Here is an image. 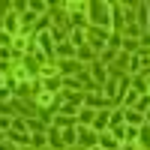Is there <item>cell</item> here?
Wrapping results in <instances>:
<instances>
[{"mask_svg": "<svg viewBox=\"0 0 150 150\" xmlns=\"http://www.w3.org/2000/svg\"><path fill=\"white\" fill-rule=\"evenodd\" d=\"M87 9H90V21L99 24V30H111V24H108V3H87Z\"/></svg>", "mask_w": 150, "mask_h": 150, "instance_id": "obj_1", "label": "cell"}, {"mask_svg": "<svg viewBox=\"0 0 150 150\" xmlns=\"http://www.w3.org/2000/svg\"><path fill=\"white\" fill-rule=\"evenodd\" d=\"M84 36H90V48H93V51H102V48L108 45V30L90 27V30H84Z\"/></svg>", "mask_w": 150, "mask_h": 150, "instance_id": "obj_2", "label": "cell"}, {"mask_svg": "<svg viewBox=\"0 0 150 150\" xmlns=\"http://www.w3.org/2000/svg\"><path fill=\"white\" fill-rule=\"evenodd\" d=\"M123 90H126V75H120V78H108L105 81V93L114 99V96H120Z\"/></svg>", "mask_w": 150, "mask_h": 150, "instance_id": "obj_3", "label": "cell"}, {"mask_svg": "<svg viewBox=\"0 0 150 150\" xmlns=\"http://www.w3.org/2000/svg\"><path fill=\"white\" fill-rule=\"evenodd\" d=\"M75 141L96 147V132H93V129H87V126H78V129H75Z\"/></svg>", "mask_w": 150, "mask_h": 150, "instance_id": "obj_4", "label": "cell"}, {"mask_svg": "<svg viewBox=\"0 0 150 150\" xmlns=\"http://www.w3.org/2000/svg\"><path fill=\"white\" fill-rule=\"evenodd\" d=\"M108 123H111V114H108V111H96V117H93V132H96V135L105 132Z\"/></svg>", "mask_w": 150, "mask_h": 150, "instance_id": "obj_5", "label": "cell"}, {"mask_svg": "<svg viewBox=\"0 0 150 150\" xmlns=\"http://www.w3.org/2000/svg\"><path fill=\"white\" fill-rule=\"evenodd\" d=\"M90 72H93V78H96V87L108 81V72H105V66L99 63V60H93V63H90Z\"/></svg>", "mask_w": 150, "mask_h": 150, "instance_id": "obj_6", "label": "cell"}, {"mask_svg": "<svg viewBox=\"0 0 150 150\" xmlns=\"http://www.w3.org/2000/svg\"><path fill=\"white\" fill-rule=\"evenodd\" d=\"M63 57H75V45H72L69 39L57 42V60H63Z\"/></svg>", "mask_w": 150, "mask_h": 150, "instance_id": "obj_7", "label": "cell"}, {"mask_svg": "<svg viewBox=\"0 0 150 150\" xmlns=\"http://www.w3.org/2000/svg\"><path fill=\"white\" fill-rule=\"evenodd\" d=\"M138 147H150V126H138Z\"/></svg>", "mask_w": 150, "mask_h": 150, "instance_id": "obj_8", "label": "cell"}, {"mask_svg": "<svg viewBox=\"0 0 150 150\" xmlns=\"http://www.w3.org/2000/svg\"><path fill=\"white\" fill-rule=\"evenodd\" d=\"M93 117H96V108H87V111H78V123L84 126V123H93Z\"/></svg>", "mask_w": 150, "mask_h": 150, "instance_id": "obj_9", "label": "cell"}, {"mask_svg": "<svg viewBox=\"0 0 150 150\" xmlns=\"http://www.w3.org/2000/svg\"><path fill=\"white\" fill-rule=\"evenodd\" d=\"M123 123H135V126H138V123H141V114H138V111H126V114H123Z\"/></svg>", "mask_w": 150, "mask_h": 150, "instance_id": "obj_10", "label": "cell"}, {"mask_svg": "<svg viewBox=\"0 0 150 150\" xmlns=\"http://www.w3.org/2000/svg\"><path fill=\"white\" fill-rule=\"evenodd\" d=\"M63 132V144L69 147V144H75V129H60Z\"/></svg>", "mask_w": 150, "mask_h": 150, "instance_id": "obj_11", "label": "cell"}, {"mask_svg": "<svg viewBox=\"0 0 150 150\" xmlns=\"http://www.w3.org/2000/svg\"><path fill=\"white\" fill-rule=\"evenodd\" d=\"M60 69H63V72H78L81 66H78V63H75V60H72V63H63V66H60Z\"/></svg>", "mask_w": 150, "mask_h": 150, "instance_id": "obj_12", "label": "cell"}, {"mask_svg": "<svg viewBox=\"0 0 150 150\" xmlns=\"http://www.w3.org/2000/svg\"><path fill=\"white\" fill-rule=\"evenodd\" d=\"M90 150H102V147H99V144H96V147H90Z\"/></svg>", "mask_w": 150, "mask_h": 150, "instance_id": "obj_13", "label": "cell"}, {"mask_svg": "<svg viewBox=\"0 0 150 150\" xmlns=\"http://www.w3.org/2000/svg\"><path fill=\"white\" fill-rule=\"evenodd\" d=\"M147 24H150V15H147Z\"/></svg>", "mask_w": 150, "mask_h": 150, "instance_id": "obj_14", "label": "cell"}, {"mask_svg": "<svg viewBox=\"0 0 150 150\" xmlns=\"http://www.w3.org/2000/svg\"><path fill=\"white\" fill-rule=\"evenodd\" d=\"M45 150H51V147H45Z\"/></svg>", "mask_w": 150, "mask_h": 150, "instance_id": "obj_15", "label": "cell"}]
</instances>
